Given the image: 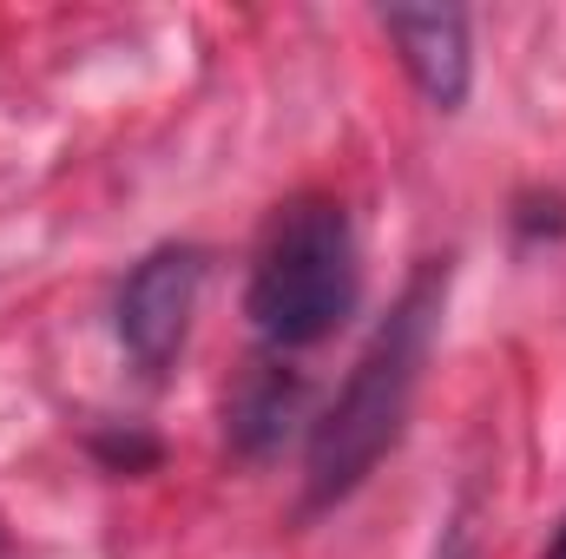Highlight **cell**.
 Here are the masks:
<instances>
[{
	"instance_id": "1",
	"label": "cell",
	"mask_w": 566,
	"mask_h": 559,
	"mask_svg": "<svg viewBox=\"0 0 566 559\" xmlns=\"http://www.w3.org/2000/svg\"><path fill=\"white\" fill-rule=\"evenodd\" d=\"M441 303H448V264H422L409 277V289L396 296V309L382 316V329L369 336V349L356 356L343 395L310 428L303 514H323V507L349 500L376 474V461L402 441L428 369V349H434V329H441Z\"/></svg>"
},
{
	"instance_id": "2",
	"label": "cell",
	"mask_w": 566,
	"mask_h": 559,
	"mask_svg": "<svg viewBox=\"0 0 566 559\" xmlns=\"http://www.w3.org/2000/svg\"><path fill=\"white\" fill-rule=\"evenodd\" d=\"M363 296V257H356V231L349 211L336 198H290L277 218L264 224V244L251 257V329L271 349H310L323 336H336L349 323Z\"/></svg>"
},
{
	"instance_id": "3",
	"label": "cell",
	"mask_w": 566,
	"mask_h": 559,
	"mask_svg": "<svg viewBox=\"0 0 566 559\" xmlns=\"http://www.w3.org/2000/svg\"><path fill=\"white\" fill-rule=\"evenodd\" d=\"M205 251L198 244H165L145 264H133V277L119 283V342L145 376H165L191 336L198 316V289H205Z\"/></svg>"
},
{
	"instance_id": "4",
	"label": "cell",
	"mask_w": 566,
	"mask_h": 559,
	"mask_svg": "<svg viewBox=\"0 0 566 559\" xmlns=\"http://www.w3.org/2000/svg\"><path fill=\"white\" fill-rule=\"evenodd\" d=\"M382 33H389L396 60L409 66V80L422 86L428 106L454 113L468 99V80H474L468 13H454V7H389L382 13Z\"/></svg>"
},
{
	"instance_id": "5",
	"label": "cell",
	"mask_w": 566,
	"mask_h": 559,
	"mask_svg": "<svg viewBox=\"0 0 566 559\" xmlns=\"http://www.w3.org/2000/svg\"><path fill=\"white\" fill-rule=\"evenodd\" d=\"M296 402H303V382H296L283 362H251V376L238 382V395H231V409H224L231 447L251 454V461L277 454L283 428L296 421Z\"/></svg>"
},
{
	"instance_id": "6",
	"label": "cell",
	"mask_w": 566,
	"mask_h": 559,
	"mask_svg": "<svg viewBox=\"0 0 566 559\" xmlns=\"http://www.w3.org/2000/svg\"><path fill=\"white\" fill-rule=\"evenodd\" d=\"M547 559H566V527L554 534V547H547Z\"/></svg>"
}]
</instances>
